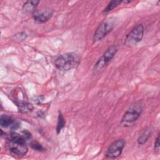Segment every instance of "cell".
Instances as JSON below:
<instances>
[{
	"mask_svg": "<svg viewBox=\"0 0 160 160\" xmlns=\"http://www.w3.org/2000/svg\"><path fill=\"white\" fill-rule=\"evenodd\" d=\"M7 144L9 151L17 156H23L28 152V148L26 139L22 135L16 132L10 133L8 138Z\"/></svg>",
	"mask_w": 160,
	"mask_h": 160,
	"instance_id": "cell-1",
	"label": "cell"
},
{
	"mask_svg": "<svg viewBox=\"0 0 160 160\" xmlns=\"http://www.w3.org/2000/svg\"><path fill=\"white\" fill-rule=\"evenodd\" d=\"M79 62V58L74 53H65L59 55L54 61L55 66L61 71H69L76 68Z\"/></svg>",
	"mask_w": 160,
	"mask_h": 160,
	"instance_id": "cell-2",
	"label": "cell"
},
{
	"mask_svg": "<svg viewBox=\"0 0 160 160\" xmlns=\"http://www.w3.org/2000/svg\"><path fill=\"white\" fill-rule=\"evenodd\" d=\"M117 51L118 47L116 46L112 45L109 47L94 64L92 69L93 74H97L102 71L114 58Z\"/></svg>",
	"mask_w": 160,
	"mask_h": 160,
	"instance_id": "cell-3",
	"label": "cell"
},
{
	"mask_svg": "<svg viewBox=\"0 0 160 160\" xmlns=\"http://www.w3.org/2000/svg\"><path fill=\"white\" fill-rule=\"evenodd\" d=\"M142 106L139 102H134L123 115L121 124L124 126H130L139 118L142 112Z\"/></svg>",
	"mask_w": 160,
	"mask_h": 160,
	"instance_id": "cell-4",
	"label": "cell"
},
{
	"mask_svg": "<svg viewBox=\"0 0 160 160\" xmlns=\"http://www.w3.org/2000/svg\"><path fill=\"white\" fill-rule=\"evenodd\" d=\"M114 26L115 19L112 18H109L103 21L98 26L96 30L95 31L92 37L93 41L98 42L102 40L112 30Z\"/></svg>",
	"mask_w": 160,
	"mask_h": 160,
	"instance_id": "cell-5",
	"label": "cell"
},
{
	"mask_svg": "<svg viewBox=\"0 0 160 160\" xmlns=\"http://www.w3.org/2000/svg\"><path fill=\"white\" fill-rule=\"evenodd\" d=\"M144 28L142 24H139L134 26L126 35L124 39V44L127 46H133L139 42L144 35Z\"/></svg>",
	"mask_w": 160,
	"mask_h": 160,
	"instance_id": "cell-6",
	"label": "cell"
},
{
	"mask_svg": "<svg viewBox=\"0 0 160 160\" xmlns=\"http://www.w3.org/2000/svg\"><path fill=\"white\" fill-rule=\"evenodd\" d=\"M125 146V141L122 139L113 141L108 147L105 154L106 157L109 159H116L120 156Z\"/></svg>",
	"mask_w": 160,
	"mask_h": 160,
	"instance_id": "cell-7",
	"label": "cell"
},
{
	"mask_svg": "<svg viewBox=\"0 0 160 160\" xmlns=\"http://www.w3.org/2000/svg\"><path fill=\"white\" fill-rule=\"evenodd\" d=\"M0 125L2 128H9L12 130H16L19 128V123L12 117L2 114L0 117Z\"/></svg>",
	"mask_w": 160,
	"mask_h": 160,
	"instance_id": "cell-8",
	"label": "cell"
},
{
	"mask_svg": "<svg viewBox=\"0 0 160 160\" xmlns=\"http://www.w3.org/2000/svg\"><path fill=\"white\" fill-rule=\"evenodd\" d=\"M39 1L29 0L26 1L22 6V11L25 14H32L34 12Z\"/></svg>",
	"mask_w": 160,
	"mask_h": 160,
	"instance_id": "cell-9",
	"label": "cell"
},
{
	"mask_svg": "<svg viewBox=\"0 0 160 160\" xmlns=\"http://www.w3.org/2000/svg\"><path fill=\"white\" fill-rule=\"evenodd\" d=\"M52 14L53 13L51 11H46L40 13H36L34 14L33 18L34 21L37 23H44L48 21L52 17Z\"/></svg>",
	"mask_w": 160,
	"mask_h": 160,
	"instance_id": "cell-10",
	"label": "cell"
},
{
	"mask_svg": "<svg viewBox=\"0 0 160 160\" xmlns=\"http://www.w3.org/2000/svg\"><path fill=\"white\" fill-rule=\"evenodd\" d=\"M15 103L19 112L22 113H28L32 111L33 106L31 103L22 101L21 100H15Z\"/></svg>",
	"mask_w": 160,
	"mask_h": 160,
	"instance_id": "cell-11",
	"label": "cell"
},
{
	"mask_svg": "<svg viewBox=\"0 0 160 160\" xmlns=\"http://www.w3.org/2000/svg\"><path fill=\"white\" fill-rule=\"evenodd\" d=\"M152 134V130L150 128L147 127L144 128L141 134H139L138 138V142L139 144H144L148 139L150 138Z\"/></svg>",
	"mask_w": 160,
	"mask_h": 160,
	"instance_id": "cell-12",
	"label": "cell"
},
{
	"mask_svg": "<svg viewBox=\"0 0 160 160\" xmlns=\"http://www.w3.org/2000/svg\"><path fill=\"white\" fill-rule=\"evenodd\" d=\"M65 119L61 112H59L58 118V122H57V127H56V131L57 133L59 134L61 129L65 126Z\"/></svg>",
	"mask_w": 160,
	"mask_h": 160,
	"instance_id": "cell-13",
	"label": "cell"
},
{
	"mask_svg": "<svg viewBox=\"0 0 160 160\" xmlns=\"http://www.w3.org/2000/svg\"><path fill=\"white\" fill-rule=\"evenodd\" d=\"M122 2V1H119V0H114V1H110L107 5V6L106 7V8L104 9L103 12L108 13L110 12L111 11L114 9L116 7H117L119 4H120Z\"/></svg>",
	"mask_w": 160,
	"mask_h": 160,
	"instance_id": "cell-14",
	"label": "cell"
},
{
	"mask_svg": "<svg viewBox=\"0 0 160 160\" xmlns=\"http://www.w3.org/2000/svg\"><path fill=\"white\" fill-rule=\"evenodd\" d=\"M30 146L35 151H37L39 152H42V151H45V148L37 141L31 142L30 143Z\"/></svg>",
	"mask_w": 160,
	"mask_h": 160,
	"instance_id": "cell-15",
	"label": "cell"
},
{
	"mask_svg": "<svg viewBox=\"0 0 160 160\" xmlns=\"http://www.w3.org/2000/svg\"><path fill=\"white\" fill-rule=\"evenodd\" d=\"M14 37L15 38V39L16 41H22L24 40H25L27 38V34L25 32H19L18 34H16L14 36Z\"/></svg>",
	"mask_w": 160,
	"mask_h": 160,
	"instance_id": "cell-16",
	"label": "cell"
},
{
	"mask_svg": "<svg viewBox=\"0 0 160 160\" xmlns=\"http://www.w3.org/2000/svg\"><path fill=\"white\" fill-rule=\"evenodd\" d=\"M159 147H160V146H159V134H158L156 139L155 142H154V151L156 152H159Z\"/></svg>",
	"mask_w": 160,
	"mask_h": 160,
	"instance_id": "cell-17",
	"label": "cell"
},
{
	"mask_svg": "<svg viewBox=\"0 0 160 160\" xmlns=\"http://www.w3.org/2000/svg\"><path fill=\"white\" fill-rule=\"evenodd\" d=\"M22 137H23L26 140L30 139L32 138L31 134L28 131H26V130H24V131H22Z\"/></svg>",
	"mask_w": 160,
	"mask_h": 160,
	"instance_id": "cell-18",
	"label": "cell"
}]
</instances>
